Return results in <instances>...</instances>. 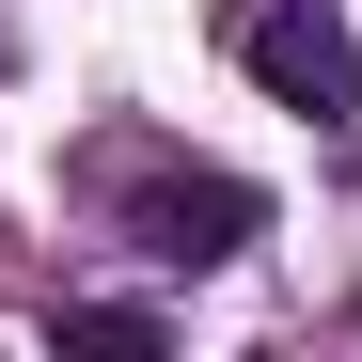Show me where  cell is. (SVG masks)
<instances>
[{
	"mask_svg": "<svg viewBox=\"0 0 362 362\" xmlns=\"http://www.w3.org/2000/svg\"><path fill=\"white\" fill-rule=\"evenodd\" d=\"M79 189L127 221L158 268H221V252H252V236H268V189H252V173H205V158H173V142H142V127L95 142Z\"/></svg>",
	"mask_w": 362,
	"mask_h": 362,
	"instance_id": "obj_1",
	"label": "cell"
},
{
	"mask_svg": "<svg viewBox=\"0 0 362 362\" xmlns=\"http://www.w3.org/2000/svg\"><path fill=\"white\" fill-rule=\"evenodd\" d=\"M236 47H252V79H268L284 110H315V127H346V110H362V47H346L331 0H268Z\"/></svg>",
	"mask_w": 362,
	"mask_h": 362,
	"instance_id": "obj_2",
	"label": "cell"
},
{
	"mask_svg": "<svg viewBox=\"0 0 362 362\" xmlns=\"http://www.w3.org/2000/svg\"><path fill=\"white\" fill-rule=\"evenodd\" d=\"M47 346H79V362H158L173 331L142 315V299H64V315H47Z\"/></svg>",
	"mask_w": 362,
	"mask_h": 362,
	"instance_id": "obj_3",
	"label": "cell"
}]
</instances>
